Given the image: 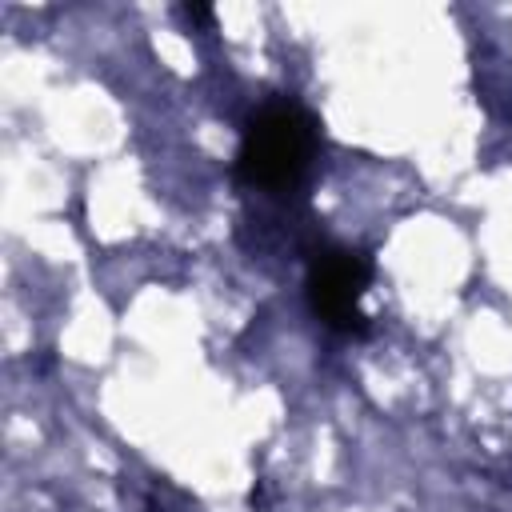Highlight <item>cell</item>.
Returning <instances> with one entry per match:
<instances>
[{"label":"cell","instance_id":"6da1fadb","mask_svg":"<svg viewBox=\"0 0 512 512\" xmlns=\"http://www.w3.org/2000/svg\"><path fill=\"white\" fill-rule=\"evenodd\" d=\"M316 140H320L316 120L300 104H284V100L268 104L248 120V128L240 136L236 172L252 188L284 192L308 172V164L316 156Z\"/></svg>","mask_w":512,"mask_h":512},{"label":"cell","instance_id":"7a4b0ae2","mask_svg":"<svg viewBox=\"0 0 512 512\" xmlns=\"http://www.w3.org/2000/svg\"><path fill=\"white\" fill-rule=\"evenodd\" d=\"M372 280V264L364 252L352 248H320L308 264V300L312 312L332 332H364L368 316L360 308V296Z\"/></svg>","mask_w":512,"mask_h":512}]
</instances>
